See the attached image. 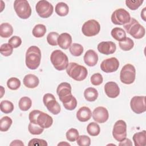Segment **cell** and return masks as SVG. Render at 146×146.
I'll return each instance as SVG.
<instances>
[{"instance_id":"1","label":"cell","mask_w":146,"mask_h":146,"mask_svg":"<svg viewBox=\"0 0 146 146\" xmlns=\"http://www.w3.org/2000/svg\"><path fill=\"white\" fill-rule=\"evenodd\" d=\"M56 93L66 110L72 111L76 107L77 100L72 95L70 84L67 82L61 83L57 87Z\"/></svg>"},{"instance_id":"2","label":"cell","mask_w":146,"mask_h":146,"mask_svg":"<svg viewBox=\"0 0 146 146\" xmlns=\"http://www.w3.org/2000/svg\"><path fill=\"white\" fill-rule=\"evenodd\" d=\"M29 119L30 122L39 125L43 128L50 127L53 123V120L51 116L39 110L31 111L29 115Z\"/></svg>"},{"instance_id":"3","label":"cell","mask_w":146,"mask_h":146,"mask_svg":"<svg viewBox=\"0 0 146 146\" xmlns=\"http://www.w3.org/2000/svg\"><path fill=\"white\" fill-rule=\"evenodd\" d=\"M41 51L36 46H31L26 52V65L30 70L36 69L40 63Z\"/></svg>"},{"instance_id":"4","label":"cell","mask_w":146,"mask_h":146,"mask_svg":"<svg viewBox=\"0 0 146 146\" xmlns=\"http://www.w3.org/2000/svg\"><path fill=\"white\" fill-rule=\"evenodd\" d=\"M66 70L68 75L76 81L84 80L88 74L87 70L84 66L75 62L68 63Z\"/></svg>"},{"instance_id":"5","label":"cell","mask_w":146,"mask_h":146,"mask_svg":"<svg viewBox=\"0 0 146 146\" xmlns=\"http://www.w3.org/2000/svg\"><path fill=\"white\" fill-rule=\"evenodd\" d=\"M123 27L127 33L137 39L143 38L145 34L144 27L133 18H131L129 21L123 25Z\"/></svg>"},{"instance_id":"6","label":"cell","mask_w":146,"mask_h":146,"mask_svg":"<svg viewBox=\"0 0 146 146\" xmlns=\"http://www.w3.org/2000/svg\"><path fill=\"white\" fill-rule=\"evenodd\" d=\"M50 60L55 68L58 71L66 69L68 64L67 56L59 50H56L52 52L50 55Z\"/></svg>"},{"instance_id":"7","label":"cell","mask_w":146,"mask_h":146,"mask_svg":"<svg viewBox=\"0 0 146 146\" xmlns=\"http://www.w3.org/2000/svg\"><path fill=\"white\" fill-rule=\"evenodd\" d=\"M14 9L17 15L21 19L29 18L31 14V8L26 0H15Z\"/></svg>"},{"instance_id":"8","label":"cell","mask_w":146,"mask_h":146,"mask_svg":"<svg viewBox=\"0 0 146 146\" xmlns=\"http://www.w3.org/2000/svg\"><path fill=\"white\" fill-rule=\"evenodd\" d=\"M136 77V70L131 64L124 65L120 71V79L123 83L130 84L134 82Z\"/></svg>"},{"instance_id":"9","label":"cell","mask_w":146,"mask_h":146,"mask_svg":"<svg viewBox=\"0 0 146 146\" xmlns=\"http://www.w3.org/2000/svg\"><path fill=\"white\" fill-rule=\"evenodd\" d=\"M131 19L129 13L124 9L120 8L115 10L111 15L112 22L117 25H124Z\"/></svg>"},{"instance_id":"10","label":"cell","mask_w":146,"mask_h":146,"mask_svg":"<svg viewBox=\"0 0 146 146\" xmlns=\"http://www.w3.org/2000/svg\"><path fill=\"white\" fill-rule=\"evenodd\" d=\"M35 10L39 17L43 18H47L52 15L54 7L47 1L41 0L37 2Z\"/></svg>"},{"instance_id":"11","label":"cell","mask_w":146,"mask_h":146,"mask_svg":"<svg viewBox=\"0 0 146 146\" xmlns=\"http://www.w3.org/2000/svg\"><path fill=\"white\" fill-rule=\"evenodd\" d=\"M100 30V24L95 19H90L86 21L82 27L83 34L87 36H93L98 34Z\"/></svg>"},{"instance_id":"12","label":"cell","mask_w":146,"mask_h":146,"mask_svg":"<svg viewBox=\"0 0 146 146\" xmlns=\"http://www.w3.org/2000/svg\"><path fill=\"white\" fill-rule=\"evenodd\" d=\"M43 102L48 111L54 115H58L61 110L60 106L56 102L55 96L50 93L46 94L43 98Z\"/></svg>"},{"instance_id":"13","label":"cell","mask_w":146,"mask_h":146,"mask_svg":"<svg viewBox=\"0 0 146 146\" xmlns=\"http://www.w3.org/2000/svg\"><path fill=\"white\" fill-rule=\"evenodd\" d=\"M112 135L117 141H121L127 137V124L123 120H119L115 123Z\"/></svg>"},{"instance_id":"14","label":"cell","mask_w":146,"mask_h":146,"mask_svg":"<svg viewBox=\"0 0 146 146\" xmlns=\"http://www.w3.org/2000/svg\"><path fill=\"white\" fill-rule=\"evenodd\" d=\"M130 106L132 110L137 114H140L145 112V96H135L130 102Z\"/></svg>"},{"instance_id":"15","label":"cell","mask_w":146,"mask_h":146,"mask_svg":"<svg viewBox=\"0 0 146 146\" xmlns=\"http://www.w3.org/2000/svg\"><path fill=\"white\" fill-rule=\"evenodd\" d=\"M119 67V62L117 58L112 57L104 60L100 64L101 70L106 73L113 72L117 70Z\"/></svg>"},{"instance_id":"16","label":"cell","mask_w":146,"mask_h":146,"mask_svg":"<svg viewBox=\"0 0 146 146\" xmlns=\"http://www.w3.org/2000/svg\"><path fill=\"white\" fill-rule=\"evenodd\" d=\"M92 115L93 119L99 123H105L109 117L108 111L104 107H98L95 108Z\"/></svg>"},{"instance_id":"17","label":"cell","mask_w":146,"mask_h":146,"mask_svg":"<svg viewBox=\"0 0 146 146\" xmlns=\"http://www.w3.org/2000/svg\"><path fill=\"white\" fill-rule=\"evenodd\" d=\"M98 50L101 54L104 55H110L113 54L116 50V44L111 41H104L99 43L97 47Z\"/></svg>"},{"instance_id":"18","label":"cell","mask_w":146,"mask_h":146,"mask_svg":"<svg viewBox=\"0 0 146 146\" xmlns=\"http://www.w3.org/2000/svg\"><path fill=\"white\" fill-rule=\"evenodd\" d=\"M104 91L108 97L115 98L120 94V88L116 83L108 82L104 85Z\"/></svg>"},{"instance_id":"19","label":"cell","mask_w":146,"mask_h":146,"mask_svg":"<svg viewBox=\"0 0 146 146\" xmlns=\"http://www.w3.org/2000/svg\"><path fill=\"white\" fill-rule=\"evenodd\" d=\"M84 63L90 67L95 66L98 61V55L93 50H87L83 57Z\"/></svg>"},{"instance_id":"20","label":"cell","mask_w":146,"mask_h":146,"mask_svg":"<svg viewBox=\"0 0 146 146\" xmlns=\"http://www.w3.org/2000/svg\"><path fill=\"white\" fill-rule=\"evenodd\" d=\"M72 43V37L70 34L67 33H62L58 38V44L64 50L67 49L70 47Z\"/></svg>"},{"instance_id":"21","label":"cell","mask_w":146,"mask_h":146,"mask_svg":"<svg viewBox=\"0 0 146 146\" xmlns=\"http://www.w3.org/2000/svg\"><path fill=\"white\" fill-rule=\"evenodd\" d=\"M92 116L91 110L86 106L82 107L79 109L76 113V117L80 121L86 122L89 120Z\"/></svg>"},{"instance_id":"22","label":"cell","mask_w":146,"mask_h":146,"mask_svg":"<svg viewBox=\"0 0 146 146\" xmlns=\"http://www.w3.org/2000/svg\"><path fill=\"white\" fill-rule=\"evenodd\" d=\"M23 82L26 87L29 88H34L38 86L39 80L35 75L27 74L24 77Z\"/></svg>"},{"instance_id":"23","label":"cell","mask_w":146,"mask_h":146,"mask_svg":"<svg viewBox=\"0 0 146 146\" xmlns=\"http://www.w3.org/2000/svg\"><path fill=\"white\" fill-rule=\"evenodd\" d=\"M133 140L135 146H144L146 145V131L143 130L135 133L133 136Z\"/></svg>"},{"instance_id":"24","label":"cell","mask_w":146,"mask_h":146,"mask_svg":"<svg viewBox=\"0 0 146 146\" xmlns=\"http://www.w3.org/2000/svg\"><path fill=\"white\" fill-rule=\"evenodd\" d=\"M13 33L12 26L9 23H2L0 25V35L2 38H8Z\"/></svg>"},{"instance_id":"25","label":"cell","mask_w":146,"mask_h":146,"mask_svg":"<svg viewBox=\"0 0 146 146\" xmlns=\"http://www.w3.org/2000/svg\"><path fill=\"white\" fill-rule=\"evenodd\" d=\"M84 96L88 102H94L98 97V91L93 87H88L84 91Z\"/></svg>"},{"instance_id":"26","label":"cell","mask_w":146,"mask_h":146,"mask_svg":"<svg viewBox=\"0 0 146 146\" xmlns=\"http://www.w3.org/2000/svg\"><path fill=\"white\" fill-rule=\"evenodd\" d=\"M55 10L58 15L60 17H64L68 14L69 7L66 3L61 2L56 5Z\"/></svg>"},{"instance_id":"27","label":"cell","mask_w":146,"mask_h":146,"mask_svg":"<svg viewBox=\"0 0 146 146\" xmlns=\"http://www.w3.org/2000/svg\"><path fill=\"white\" fill-rule=\"evenodd\" d=\"M32 105V101L31 99L27 96L22 97L18 102L19 108L23 111H26L29 110Z\"/></svg>"},{"instance_id":"28","label":"cell","mask_w":146,"mask_h":146,"mask_svg":"<svg viewBox=\"0 0 146 146\" xmlns=\"http://www.w3.org/2000/svg\"><path fill=\"white\" fill-rule=\"evenodd\" d=\"M119 45L120 48L123 51H129L134 46V42L129 37H125L123 40L119 41Z\"/></svg>"},{"instance_id":"29","label":"cell","mask_w":146,"mask_h":146,"mask_svg":"<svg viewBox=\"0 0 146 146\" xmlns=\"http://www.w3.org/2000/svg\"><path fill=\"white\" fill-rule=\"evenodd\" d=\"M111 34L113 38L118 41H120L126 37L125 31L120 27H114L111 30Z\"/></svg>"},{"instance_id":"30","label":"cell","mask_w":146,"mask_h":146,"mask_svg":"<svg viewBox=\"0 0 146 146\" xmlns=\"http://www.w3.org/2000/svg\"><path fill=\"white\" fill-rule=\"evenodd\" d=\"M46 33V27L44 25L38 24L33 29V35L36 38L43 37Z\"/></svg>"},{"instance_id":"31","label":"cell","mask_w":146,"mask_h":146,"mask_svg":"<svg viewBox=\"0 0 146 146\" xmlns=\"http://www.w3.org/2000/svg\"><path fill=\"white\" fill-rule=\"evenodd\" d=\"M87 131L88 133L92 136H98L100 132L99 125L95 122L89 123L87 127Z\"/></svg>"},{"instance_id":"32","label":"cell","mask_w":146,"mask_h":146,"mask_svg":"<svg viewBox=\"0 0 146 146\" xmlns=\"http://www.w3.org/2000/svg\"><path fill=\"white\" fill-rule=\"evenodd\" d=\"M13 123L12 119L9 116H4L1 118L0 121V130L2 132L8 131Z\"/></svg>"},{"instance_id":"33","label":"cell","mask_w":146,"mask_h":146,"mask_svg":"<svg viewBox=\"0 0 146 146\" xmlns=\"http://www.w3.org/2000/svg\"><path fill=\"white\" fill-rule=\"evenodd\" d=\"M1 111L5 113H11L14 110V105L9 100H2L0 103Z\"/></svg>"},{"instance_id":"34","label":"cell","mask_w":146,"mask_h":146,"mask_svg":"<svg viewBox=\"0 0 146 146\" xmlns=\"http://www.w3.org/2000/svg\"><path fill=\"white\" fill-rule=\"evenodd\" d=\"M69 50L73 56H80L83 52V47L80 44L74 43L70 46Z\"/></svg>"},{"instance_id":"35","label":"cell","mask_w":146,"mask_h":146,"mask_svg":"<svg viewBox=\"0 0 146 146\" xmlns=\"http://www.w3.org/2000/svg\"><path fill=\"white\" fill-rule=\"evenodd\" d=\"M7 86L8 88L11 90H17L21 86V81L17 78L12 77L8 79Z\"/></svg>"},{"instance_id":"36","label":"cell","mask_w":146,"mask_h":146,"mask_svg":"<svg viewBox=\"0 0 146 146\" xmlns=\"http://www.w3.org/2000/svg\"><path fill=\"white\" fill-rule=\"evenodd\" d=\"M28 129L29 132L32 135H40L43 132L44 128L39 125L30 122L28 126Z\"/></svg>"},{"instance_id":"37","label":"cell","mask_w":146,"mask_h":146,"mask_svg":"<svg viewBox=\"0 0 146 146\" xmlns=\"http://www.w3.org/2000/svg\"><path fill=\"white\" fill-rule=\"evenodd\" d=\"M13 47L9 43H4L1 46V54L5 56H9L11 55L13 53Z\"/></svg>"},{"instance_id":"38","label":"cell","mask_w":146,"mask_h":146,"mask_svg":"<svg viewBox=\"0 0 146 146\" xmlns=\"http://www.w3.org/2000/svg\"><path fill=\"white\" fill-rule=\"evenodd\" d=\"M66 138L71 142L75 141L79 137V132L75 128H70L66 132Z\"/></svg>"},{"instance_id":"39","label":"cell","mask_w":146,"mask_h":146,"mask_svg":"<svg viewBox=\"0 0 146 146\" xmlns=\"http://www.w3.org/2000/svg\"><path fill=\"white\" fill-rule=\"evenodd\" d=\"M59 34L56 32H50L47 36V41L51 46H56L58 44V38Z\"/></svg>"},{"instance_id":"40","label":"cell","mask_w":146,"mask_h":146,"mask_svg":"<svg viewBox=\"0 0 146 146\" xmlns=\"http://www.w3.org/2000/svg\"><path fill=\"white\" fill-rule=\"evenodd\" d=\"M143 2H144L143 0H137V1L127 0L125 1V4H126V6L130 10H135L141 5Z\"/></svg>"},{"instance_id":"41","label":"cell","mask_w":146,"mask_h":146,"mask_svg":"<svg viewBox=\"0 0 146 146\" xmlns=\"http://www.w3.org/2000/svg\"><path fill=\"white\" fill-rule=\"evenodd\" d=\"M76 142L79 146H89L91 144V139L86 135H80L77 139Z\"/></svg>"},{"instance_id":"42","label":"cell","mask_w":146,"mask_h":146,"mask_svg":"<svg viewBox=\"0 0 146 146\" xmlns=\"http://www.w3.org/2000/svg\"><path fill=\"white\" fill-rule=\"evenodd\" d=\"M90 80L91 83L94 86H99L103 83V76L100 73H95L93 74Z\"/></svg>"},{"instance_id":"43","label":"cell","mask_w":146,"mask_h":146,"mask_svg":"<svg viewBox=\"0 0 146 146\" xmlns=\"http://www.w3.org/2000/svg\"><path fill=\"white\" fill-rule=\"evenodd\" d=\"M47 145L46 140L36 138L30 140L28 144L29 146H47Z\"/></svg>"},{"instance_id":"44","label":"cell","mask_w":146,"mask_h":146,"mask_svg":"<svg viewBox=\"0 0 146 146\" xmlns=\"http://www.w3.org/2000/svg\"><path fill=\"white\" fill-rule=\"evenodd\" d=\"M8 43H9L13 48H17L21 46L22 43L21 38L18 36H13L8 40Z\"/></svg>"},{"instance_id":"45","label":"cell","mask_w":146,"mask_h":146,"mask_svg":"<svg viewBox=\"0 0 146 146\" xmlns=\"http://www.w3.org/2000/svg\"><path fill=\"white\" fill-rule=\"evenodd\" d=\"M119 145H126V146H128V145H132V143L130 139H127L125 138V139H124L123 141H120V143L119 144Z\"/></svg>"},{"instance_id":"46","label":"cell","mask_w":146,"mask_h":146,"mask_svg":"<svg viewBox=\"0 0 146 146\" xmlns=\"http://www.w3.org/2000/svg\"><path fill=\"white\" fill-rule=\"evenodd\" d=\"M10 146H12V145H17V146H24V144L20 140H13L10 144Z\"/></svg>"},{"instance_id":"47","label":"cell","mask_w":146,"mask_h":146,"mask_svg":"<svg viewBox=\"0 0 146 146\" xmlns=\"http://www.w3.org/2000/svg\"><path fill=\"white\" fill-rule=\"evenodd\" d=\"M145 9H146V7H144L141 12V17L144 21H145V20H146V19H145Z\"/></svg>"},{"instance_id":"48","label":"cell","mask_w":146,"mask_h":146,"mask_svg":"<svg viewBox=\"0 0 146 146\" xmlns=\"http://www.w3.org/2000/svg\"><path fill=\"white\" fill-rule=\"evenodd\" d=\"M62 144H66V145H70L68 143H63V142H62L60 143H59L58 145H62Z\"/></svg>"},{"instance_id":"49","label":"cell","mask_w":146,"mask_h":146,"mask_svg":"<svg viewBox=\"0 0 146 146\" xmlns=\"http://www.w3.org/2000/svg\"><path fill=\"white\" fill-rule=\"evenodd\" d=\"M1 91H2V92L3 91L2 90H3V87H2V86H1ZM3 96V94L2 93V94H1V98H2Z\"/></svg>"}]
</instances>
